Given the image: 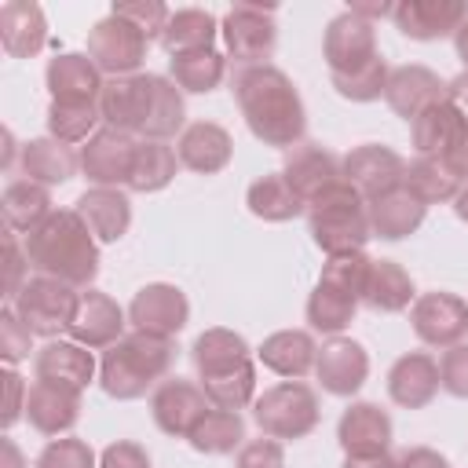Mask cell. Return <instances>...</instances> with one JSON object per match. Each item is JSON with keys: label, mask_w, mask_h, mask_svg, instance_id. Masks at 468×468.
I'll list each match as a JSON object with an SVG mask.
<instances>
[{"label": "cell", "mask_w": 468, "mask_h": 468, "mask_svg": "<svg viewBox=\"0 0 468 468\" xmlns=\"http://www.w3.org/2000/svg\"><path fill=\"white\" fill-rule=\"evenodd\" d=\"M234 102L249 124V132L274 150H292L307 135V110L289 80L285 69L278 66H241L230 77Z\"/></svg>", "instance_id": "6da1fadb"}, {"label": "cell", "mask_w": 468, "mask_h": 468, "mask_svg": "<svg viewBox=\"0 0 468 468\" xmlns=\"http://www.w3.org/2000/svg\"><path fill=\"white\" fill-rule=\"evenodd\" d=\"M26 252L37 274L69 282L77 289H91L99 274V238L77 208H55L37 230H29Z\"/></svg>", "instance_id": "7a4b0ae2"}, {"label": "cell", "mask_w": 468, "mask_h": 468, "mask_svg": "<svg viewBox=\"0 0 468 468\" xmlns=\"http://www.w3.org/2000/svg\"><path fill=\"white\" fill-rule=\"evenodd\" d=\"M172 358H176V344L172 340L132 329L113 347L102 351V358H99V384L117 402L143 399L150 388H157L168 377Z\"/></svg>", "instance_id": "3957f363"}, {"label": "cell", "mask_w": 468, "mask_h": 468, "mask_svg": "<svg viewBox=\"0 0 468 468\" xmlns=\"http://www.w3.org/2000/svg\"><path fill=\"white\" fill-rule=\"evenodd\" d=\"M307 230H311V241L325 256L366 252V241L373 238L366 197L347 179L333 183L307 205Z\"/></svg>", "instance_id": "277c9868"}, {"label": "cell", "mask_w": 468, "mask_h": 468, "mask_svg": "<svg viewBox=\"0 0 468 468\" xmlns=\"http://www.w3.org/2000/svg\"><path fill=\"white\" fill-rule=\"evenodd\" d=\"M252 420L260 424L263 435L271 439H303L318 428L322 420V406L311 384L303 380H282L274 388H267L263 395H256L252 402Z\"/></svg>", "instance_id": "5b68a950"}, {"label": "cell", "mask_w": 468, "mask_h": 468, "mask_svg": "<svg viewBox=\"0 0 468 468\" xmlns=\"http://www.w3.org/2000/svg\"><path fill=\"white\" fill-rule=\"evenodd\" d=\"M15 314L29 325L33 336H48L55 340L58 333H69L73 325V314L80 307V289L69 285V282H58V278H48V274H33L22 292L15 296Z\"/></svg>", "instance_id": "8992f818"}, {"label": "cell", "mask_w": 468, "mask_h": 468, "mask_svg": "<svg viewBox=\"0 0 468 468\" xmlns=\"http://www.w3.org/2000/svg\"><path fill=\"white\" fill-rule=\"evenodd\" d=\"M219 37L227 55L238 66H267V58L278 48V22H274V7H260V4H234L223 18H219Z\"/></svg>", "instance_id": "52a82bcc"}, {"label": "cell", "mask_w": 468, "mask_h": 468, "mask_svg": "<svg viewBox=\"0 0 468 468\" xmlns=\"http://www.w3.org/2000/svg\"><path fill=\"white\" fill-rule=\"evenodd\" d=\"M150 40L124 18L106 15L88 29V58L110 77H132L146 62Z\"/></svg>", "instance_id": "ba28073f"}, {"label": "cell", "mask_w": 468, "mask_h": 468, "mask_svg": "<svg viewBox=\"0 0 468 468\" xmlns=\"http://www.w3.org/2000/svg\"><path fill=\"white\" fill-rule=\"evenodd\" d=\"M212 410L208 395L201 384L186 380V377H165L154 391H150V413L154 424L172 435V439H190V431L197 428V420Z\"/></svg>", "instance_id": "9c48e42d"}, {"label": "cell", "mask_w": 468, "mask_h": 468, "mask_svg": "<svg viewBox=\"0 0 468 468\" xmlns=\"http://www.w3.org/2000/svg\"><path fill=\"white\" fill-rule=\"evenodd\" d=\"M410 322H413V333L428 347L446 351L468 336V300H461L457 292H446V289L420 292L410 307Z\"/></svg>", "instance_id": "30bf717a"}, {"label": "cell", "mask_w": 468, "mask_h": 468, "mask_svg": "<svg viewBox=\"0 0 468 468\" xmlns=\"http://www.w3.org/2000/svg\"><path fill=\"white\" fill-rule=\"evenodd\" d=\"M380 55L377 48V29L373 22L358 18L355 11H340L336 18H329L325 33H322V58L333 73H355L362 66H369Z\"/></svg>", "instance_id": "8fae6325"}, {"label": "cell", "mask_w": 468, "mask_h": 468, "mask_svg": "<svg viewBox=\"0 0 468 468\" xmlns=\"http://www.w3.org/2000/svg\"><path fill=\"white\" fill-rule=\"evenodd\" d=\"M186 322H190V300L179 285H168V282L143 285L128 303V325L135 333L172 340Z\"/></svg>", "instance_id": "7c38bea8"}, {"label": "cell", "mask_w": 468, "mask_h": 468, "mask_svg": "<svg viewBox=\"0 0 468 468\" xmlns=\"http://www.w3.org/2000/svg\"><path fill=\"white\" fill-rule=\"evenodd\" d=\"M139 139L117 128H99L80 146V172L91 186H128Z\"/></svg>", "instance_id": "4fadbf2b"}, {"label": "cell", "mask_w": 468, "mask_h": 468, "mask_svg": "<svg viewBox=\"0 0 468 468\" xmlns=\"http://www.w3.org/2000/svg\"><path fill=\"white\" fill-rule=\"evenodd\" d=\"M154 102V73H132V77H110L99 95L102 128H117L128 135H143V124L150 117Z\"/></svg>", "instance_id": "5bb4252c"}, {"label": "cell", "mask_w": 468, "mask_h": 468, "mask_svg": "<svg viewBox=\"0 0 468 468\" xmlns=\"http://www.w3.org/2000/svg\"><path fill=\"white\" fill-rule=\"evenodd\" d=\"M340 172H344V179H347L366 201H373V197H380V194L402 186L406 161H402L391 146H384V143H362V146H355L351 154L340 157Z\"/></svg>", "instance_id": "9a60e30c"}, {"label": "cell", "mask_w": 468, "mask_h": 468, "mask_svg": "<svg viewBox=\"0 0 468 468\" xmlns=\"http://www.w3.org/2000/svg\"><path fill=\"white\" fill-rule=\"evenodd\" d=\"M314 377H318L322 391H329L336 399H351L366 384V377H369V355L351 336H329L318 347Z\"/></svg>", "instance_id": "2e32d148"}, {"label": "cell", "mask_w": 468, "mask_h": 468, "mask_svg": "<svg viewBox=\"0 0 468 468\" xmlns=\"http://www.w3.org/2000/svg\"><path fill=\"white\" fill-rule=\"evenodd\" d=\"M128 325V311L102 289H84L80 292V307L73 314L69 325V340L91 347V351H106L124 336Z\"/></svg>", "instance_id": "e0dca14e"}, {"label": "cell", "mask_w": 468, "mask_h": 468, "mask_svg": "<svg viewBox=\"0 0 468 468\" xmlns=\"http://www.w3.org/2000/svg\"><path fill=\"white\" fill-rule=\"evenodd\" d=\"M468 18L464 0H402L391 11V22L410 40H442L453 37Z\"/></svg>", "instance_id": "ac0fdd59"}, {"label": "cell", "mask_w": 468, "mask_h": 468, "mask_svg": "<svg viewBox=\"0 0 468 468\" xmlns=\"http://www.w3.org/2000/svg\"><path fill=\"white\" fill-rule=\"evenodd\" d=\"M282 176H285V183L292 186V194H296L303 205H311L322 190H329L333 183L344 179L340 157H336L333 150H325L322 143H300V146H292V150L285 154Z\"/></svg>", "instance_id": "d6986e66"}, {"label": "cell", "mask_w": 468, "mask_h": 468, "mask_svg": "<svg viewBox=\"0 0 468 468\" xmlns=\"http://www.w3.org/2000/svg\"><path fill=\"white\" fill-rule=\"evenodd\" d=\"M439 388H442L439 362L428 351L399 355L391 362V369H388V395L402 410H424V406H431V399L439 395Z\"/></svg>", "instance_id": "ffe728a7"}, {"label": "cell", "mask_w": 468, "mask_h": 468, "mask_svg": "<svg viewBox=\"0 0 468 468\" xmlns=\"http://www.w3.org/2000/svg\"><path fill=\"white\" fill-rule=\"evenodd\" d=\"M33 373H37V380L84 391V388L95 380L99 366H95L91 347H84V344H77V340H48V344L33 355Z\"/></svg>", "instance_id": "44dd1931"}, {"label": "cell", "mask_w": 468, "mask_h": 468, "mask_svg": "<svg viewBox=\"0 0 468 468\" xmlns=\"http://www.w3.org/2000/svg\"><path fill=\"white\" fill-rule=\"evenodd\" d=\"M176 154L179 165L197 172V176H216L230 165L234 157V139L223 124L216 121H194L183 128V135L176 139Z\"/></svg>", "instance_id": "7402d4cb"}, {"label": "cell", "mask_w": 468, "mask_h": 468, "mask_svg": "<svg viewBox=\"0 0 468 468\" xmlns=\"http://www.w3.org/2000/svg\"><path fill=\"white\" fill-rule=\"evenodd\" d=\"M48 91L58 102H99L102 95V69L88 58V51H62L55 58H48L44 69Z\"/></svg>", "instance_id": "603a6c76"}, {"label": "cell", "mask_w": 468, "mask_h": 468, "mask_svg": "<svg viewBox=\"0 0 468 468\" xmlns=\"http://www.w3.org/2000/svg\"><path fill=\"white\" fill-rule=\"evenodd\" d=\"M26 420L40 435H51V439L73 431V424L80 420V391L48 384V380H33L29 399H26Z\"/></svg>", "instance_id": "cb8c5ba5"}, {"label": "cell", "mask_w": 468, "mask_h": 468, "mask_svg": "<svg viewBox=\"0 0 468 468\" xmlns=\"http://www.w3.org/2000/svg\"><path fill=\"white\" fill-rule=\"evenodd\" d=\"M391 417L377 402H351L340 413L336 424V442L347 457L355 453H384L391 446Z\"/></svg>", "instance_id": "d4e9b609"}, {"label": "cell", "mask_w": 468, "mask_h": 468, "mask_svg": "<svg viewBox=\"0 0 468 468\" xmlns=\"http://www.w3.org/2000/svg\"><path fill=\"white\" fill-rule=\"evenodd\" d=\"M439 99H446V84H442V77H439L435 69L417 66V62L391 69L384 102H388L402 121H413L424 106H431V102H439Z\"/></svg>", "instance_id": "484cf974"}, {"label": "cell", "mask_w": 468, "mask_h": 468, "mask_svg": "<svg viewBox=\"0 0 468 468\" xmlns=\"http://www.w3.org/2000/svg\"><path fill=\"white\" fill-rule=\"evenodd\" d=\"M73 208L80 212V219L91 227V234L99 241H121L132 227V201L121 186H88Z\"/></svg>", "instance_id": "4316f807"}, {"label": "cell", "mask_w": 468, "mask_h": 468, "mask_svg": "<svg viewBox=\"0 0 468 468\" xmlns=\"http://www.w3.org/2000/svg\"><path fill=\"white\" fill-rule=\"evenodd\" d=\"M0 44L11 58H33L48 44V18L33 0H7L0 7Z\"/></svg>", "instance_id": "83f0119b"}, {"label": "cell", "mask_w": 468, "mask_h": 468, "mask_svg": "<svg viewBox=\"0 0 468 468\" xmlns=\"http://www.w3.org/2000/svg\"><path fill=\"white\" fill-rule=\"evenodd\" d=\"M256 358H260L271 373H278V377H285V380H300V377H307V373L314 369V362H318V344H314V336H311L307 329H278V333H271V336L260 344Z\"/></svg>", "instance_id": "f1b7e54d"}, {"label": "cell", "mask_w": 468, "mask_h": 468, "mask_svg": "<svg viewBox=\"0 0 468 468\" xmlns=\"http://www.w3.org/2000/svg\"><path fill=\"white\" fill-rule=\"evenodd\" d=\"M249 358H252L249 340H245L241 333H234V329H223V325L205 329V333L194 340V347H190V362H194V369H197V380L223 377V373L238 369V366H245Z\"/></svg>", "instance_id": "f546056e"}, {"label": "cell", "mask_w": 468, "mask_h": 468, "mask_svg": "<svg viewBox=\"0 0 468 468\" xmlns=\"http://www.w3.org/2000/svg\"><path fill=\"white\" fill-rule=\"evenodd\" d=\"M18 168L26 179L40 183V186H62L77 176L80 168V154H73L66 143L51 139V135H40V139H29L18 154Z\"/></svg>", "instance_id": "4dcf8cb0"}, {"label": "cell", "mask_w": 468, "mask_h": 468, "mask_svg": "<svg viewBox=\"0 0 468 468\" xmlns=\"http://www.w3.org/2000/svg\"><path fill=\"white\" fill-rule=\"evenodd\" d=\"M366 208H369V230L380 241H402V238H410L424 223V212H428L406 186H395V190L366 201Z\"/></svg>", "instance_id": "1f68e13d"}, {"label": "cell", "mask_w": 468, "mask_h": 468, "mask_svg": "<svg viewBox=\"0 0 468 468\" xmlns=\"http://www.w3.org/2000/svg\"><path fill=\"white\" fill-rule=\"evenodd\" d=\"M417 289L413 278L402 263L395 260H373L369 274H366V289H362V303L377 314H399L406 307H413Z\"/></svg>", "instance_id": "d6a6232c"}, {"label": "cell", "mask_w": 468, "mask_h": 468, "mask_svg": "<svg viewBox=\"0 0 468 468\" xmlns=\"http://www.w3.org/2000/svg\"><path fill=\"white\" fill-rule=\"evenodd\" d=\"M461 132H464V117L457 113V106L450 99H439V102L424 106L410 121V135H413L417 157H442Z\"/></svg>", "instance_id": "836d02e7"}, {"label": "cell", "mask_w": 468, "mask_h": 468, "mask_svg": "<svg viewBox=\"0 0 468 468\" xmlns=\"http://www.w3.org/2000/svg\"><path fill=\"white\" fill-rule=\"evenodd\" d=\"M358 296L355 292H347V289H340V285H333V282H314V289H311V296H307V325L314 329V333H325V336H344V329L355 322V314H358Z\"/></svg>", "instance_id": "e575fe53"}, {"label": "cell", "mask_w": 468, "mask_h": 468, "mask_svg": "<svg viewBox=\"0 0 468 468\" xmlns=\"http://www.w3.org/2000/svg\"><path fill=\"white\" fill-rule=\"evenodd\" d=\"M219 37V22L212 11L205 7H179L172 11L165 33H161V48L168 51V58L176 55H190V51H208Z\"/></svg>", "instance_id": "d590c367"}, {"label": "cell", "mask_w": 468, "mask_h": 468, "mask_svg": "<svg viewBox=\"0 0 468 468\" xmlns=\"http://www.w3.org/2000/svg\"><path fill=\"white\" fill-rule=\"evenodd\" d=\"M245 205H249V212H252L256 219H263V223H289V219H296L300 212H307V205L292 194V186L285 183L282 172H267V176L252 179L249 190H245Z\"/></svg>", "instance_id": "8d00e7d4"}, {"label": "cell", "mask_w": 468, "mask_h": 468, "mask_svg": "<svg viewBox=\"0 0 468 468\" xmlns=\"http://www.w3.org/2000/svg\"><path fill=\"white\" fill-rule=\"evenodd\" d=\"M0 208H4L7 230H15V234L37 230V227L55 212L48 186H40V183H33V179H15V183H7V186H4V197H0Z\"/></svg>", "instance_id": "74e56055"}, {"label": "cell", "mask_w": 468, "mask_h": 468, "mask_svg": "<svg viewBox=\"0 0 468 468\" xmlns=\"http://www.w3.org/2000/svg\"><path fill=\"white\" fill-rule=\"evenodd\" d=\"M223 77H227V58H223L216 48L168 58V80H172L179 91L208 95V91H216V88L223 84Z\"/></svg>", "instance_id": "f35d334b"}, {"label": "cell", "mask_w": 468, "mask_h": 468, "mask_svg": "<svg viewBox=\"0 0 468 468\" xmlns=\"http://www.w3.org/2000/svg\"><path fill=\"white\" fill-rule=\"evenodd\" d=\"M183 128H186V102H183V91H179L168 77L154 73V102H150V117H146L139 139L168 143V139L183 135Z\"/></svg>", "instance_id": "ab89813d"}, {"label": "cell", "mask_w": 468, "mask_h": 468, "mask_svg": "<svg viewBox=\"0 0 468 468\" xmlns=\"http://www.w3.org/2000/svg\"><path fill=\"white\" fill-rule=\"evenodd\" d=\"M176 168H179V154L168 143L139 139L128 190H135V194H157V190H165L176 179Z\"/></svg>", "instance_id": "60d3db41"}, {"label": "cell", "mask_w": 468, "mask_h": 468, "mask_svg": "<svg viewBox=\"0 0 468 468\" xmlns=\"http://www.w3.org/2000/svg\"><path fill=\"white\" fill-rule=\"evenodd\" d=\"M402 186L428 208V205H446L457 197L461 183L453 179V172L442 165V157H417L406 165Z\"/></svg>", "instance_id": "b9f144b4"}, {"label": "cell", "mask_w": 468, "mask_h": 468, "mask_svg": "<svg viewBox=\"0 0 468 468\" xmlns=\"http://www.w3.org/2000/svg\"><path fill=\"white\" fill-rule=\"evenodd\" d=\"M197 453H234L245 446V417L238 410H208L186 439Z\"/></svg>", "instance_id": "7bdbcfd3"}, {"label": "cell", "mask_w": 468, "mask_h": 468, "mask_svg": "<svg viewBox=\"0 0 468 468\" xmlns=\"http://www.w3.org/2000/svg\"><path fill=\"white\" fill-rule=\"evenodd\" d=\"M48 135L73 146V143H88L99 124H102V113H99V102H58L51 99L48 106Z\"/></svg>", "instance_id": "ee69618b"}, {"label": "cell", "mask_w": 468, "mask_h": 468, "mask_svg": "<svg viewBox=\"0 0 468 468\" xmlns=\"http://www.w3.org/2000/svg\"><path fill=\"white\" fill-rule=\"evenodd\" d=\"M201 388H205V395L216 410H245V406L256 402V366L249 358L245 366H238L223 377L201 380Z\"/></svg>", "instance_id": "f6af8a7d"}, {"label": "cell", "mask_w": 468, "mask_h": 468, "mask_svg": "<svg viewBox=\"0 0 468 468\" xmlns=\"http://www.w3.org/2000/svg\"><path fill=\"white\" fill-rule=\"evenodd\" d=\"M388 77H391V66L384 55H377L369 66L355 69V73H333V88L340 99H351V102H377L384 99L388 91Z\"/></svg>", "instance_id": "bcb514c9"}, {"label": "cell", "mask_w": 468, "mask_h": 468, "mask_svg": "<svg viewBox=\"0 0 468 468\" xmlns=\"http://www.w3.org/2000/svg\"><path fill=\"white\" fill-rule=\"evenodd\" d=\"M33 468H99V461H95V450H91L84 439L62 435V439H51V442L37 453Z\"/></svg>", "instance_id": "7dc6e473"}, {"label": "cell", "mask_w": 468, "mask_h": 468, "mask_svg": "<svg viewBox=\"0 0 468 468\" xmlns=\"http://www.w3.org/2000/svg\"><path fill=\"white\" fill-rule=\"evenodd\" d=\"M110 15L132 22L146 40H161V33H165V26L172 18V11L161 0H121V4L110 7Z\"/></svg>", "instance_id": "c3c4849f"}, {"label": "cell", "mask_w": 468, "mask_h": 468, "mask_svg": "<svg viewBox=\"0 0 468 468\" xmlns=\"http://www.w3.org/2000/svg\"><path fill=\"white\" fill-rule=\"evenodd\" d=\"M369 256L366 252H344V256H325L322 263V282H333L347 292H355L362 300V289H366V274H369Z\"/></svg>", "instance_id": "681fc988"}, {"label": "cell", "mask_w": 468, "mask_h": 468, "mask_svg": "<svg viewBox=\"0 0 468 468\" xmlns=\"http://www.w3.org/2000/svg\"><path fill=\"white\" fill-rule=\"evenodd\" d=\"M29 351H33V333H29V325L15 314L11 303H4V311H0V358H4L7 366H18V362L29 358Z\"/></svg>", "instance_id": "f907efd6"}, {"label": "cell", "mask_w": 468, "mask_h": 468, "mask_svg": "<svg viewBox=\"0 0 468 468\" xmlns=\"http://www.w3.org/2000/svg\"><path fill=\"white\" fill-rule=\"evenodd\" d=\"M4 303H15V296L22 292V285L29 282V252L26 241H18L15 230H4Z\"/></svg>", "instance_id": "816d5d0a"}, {"label": "cell", "mask_w": 468, "mask_h": 468, "mask_svg": "<svg viewBox=\"0 0 468 468\" xmlns=\"http://www.w3.org/2000/svg\"><path fill=\"white\" fill-rule=\"evenodd\" d=\"M439 380H442V391H450L453 399H468V340L442 351Z\"/></svg>", "instance_id": "f5cc1de1"}, {"label": "cell", "mask_w": 468, "mask_h": 468, "mask_svg": "<svg viewBox=\"0 0 468 468\" xmlns=\"http://www.w3.org/2000/svg\"><path fill=\"white\" fill-rule=\"evenodd\" d=\"M234 468H285V450L278 439L263 435V439H249L238 457H234Z\"/></svg>", "instance_id": "db71d44e"}, {"label": "cell", "mask_w": 468, "mask_h": 468, "mask_svg": "<svg viewBox=\"0 0 468 468\" xmlns=\"http://www.w3.org/2000/svg\"><path fill=\"white\" fill-rule=\"evenodd\" d=\"M99 468H150V453L132 439H117L99 453Z\"/></svg>", "instance_id": "11a10c76"}, {"label": "cell", "mask_w": 468, "mask_h": 468, "mask_svg": "<svg viewBox=\"0 0 468 468\" xmlns=\"http://www.w3.org/2000/svg\"><path fill=\"white\" fill-rule=\"evenodd\" d=\"M4 428H15L18 424V417H26V399H29V388H26V380L15 373V366H7L4 369Z\"/></svg>", "instance_id": "9f6ffc18"}, {"label": "cell", "mask_w": 468, "mask_h": 468, "mask_svg": "<svg viewBox=\"0 0 468 468\" xmlns=\"http://www.w3.org/2000/svg\"><path fill=\"white\" fill-rule=\"evenodd\" d=\"M395 461H399V468H450V461L431 446H410Z\"/></svg>", "instance_id": "6f0895ef"}, {"label": "cell", "mask_w": 468, "mask_h": 468, "mask_svg": "<svg viewBox=\"0 0 468 468\" xmlns=\"http://www.w3.org/2000/svg\"><path fill=\"white\" fill-rule=\"evenodd\" d=\"M442 165L453 172V179L464 186L468 183V124H464V132L453 139V146L442 154Z\"/></svg>", "instance_id": "680465c9"}, {"label": "cell", "mask_w": 468, "mask_h": 468, "mask_svg": "<svg viewBox=\"0 0 468 468\" xmlns=\"http://www.w3.org/2000/svg\"><path fill=\"white\" fill-rule=\"evenodd\" d=\"M446 99L457 106V113L464 117V124H468V69L464 73H457L450 84H446Z\"/></svg>", "instance_id": "91938a15"}, {"label": "cell", "mask_w": 468, "mask_h": 468, "mask_svg": "<svg viewBox=\"0 0 468 468\" xmlns=\"http://www.w3.org/2000/svg\"><path fill=\"white\" fill-rule=\"evenodd\" d=\"M344 468H399V461L384 450V453H355V457H344Z\"/></svg>", "instance_id": "94428289"}, {"label": "cell", "mask_w": 468, "mask_h": 468, "mask_svg": "<svg viewBox=\"0 0 468 468\" xmlns=\"http://www.w3.org/2000/svg\"><path fill=\"white\" fill-rule=\"evenodd\" d=\"M347 11H355V15L366 18V22H373V18H391L395 4H351Z\"/></svg>", "instance_id": "6125c7cd"}, {"label": "cell", "mask_w": 468, "mask_h": 468, "mask_svg": "<svg viewBox=\"0 0 468 468\" xmlns=\"http://www.w3.org/2000/svg\"><path fill=\"white\" fill-rule=\"evenodd\" d=\"M0 450H4V468H26V461H22V453H18V446L4 435V442H0Z\"/></svg>", "instance_id": "be15d7a7"}, {"label": "cell", "mask_w": 468, "mask_h": 468, "mask_svg": "<svg viewBox=\"0 0 468 468\" xmlns=\"http://www.w3.org/2000/svg\"><path fill=\"white\" fill-rule=\"evenodd\" d=\"M453 51H457V58H461L464 69H468V18H464V26L453 33Z\"/></svg>", "instance_id": "e7e4bbea"}, {"label": "cell", "mask_w": 468, "mask_h": 468, "mask_svg": "<svg viewBox=\"0 0 468 468\" xmlns=\"http://www.w3.org/2000/svg\"><path fill=\"white\" fill-rule=\"evenodd\" d=\"M453 212H457L461 223H468V183L457 190V197H453Z\"/></svg>", "instance_id": "03108f58"}, {"label": "cell", "mask_w": 468, "mask_h": 468, "mask_svg": "<svg viewBox=\"0 0 468 468\" xmlns=\"http://www.w3.org/2000/svg\"><path fill=\"white\" fill-rule=\"evenodd\" d=\"M4 143H7V146H4V168H7V165H11V157H15V135H11V132H4Z\"/></svg>", "instance_id": "003e7915"}]
</instances>
